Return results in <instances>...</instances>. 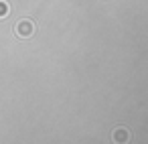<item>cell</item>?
<instances>
[{
    "mask_svg": "<svg viewBox=\"0 0 148 144\" xmlns=\"http://www.w3.org/2000/svg\"><path fill=\"white\" fill-rule=\"evenodd\" d=\"M14 33H16L21 39H29V37H33V33H35V25H33L31 21H21V23H16Z\"/></svg>",
    "mask_w": 148,
    "mask_h": 144,
    "instance_id": "obj_1",
    "label": "cell"
},
{
    "mask_svg": "<svg viewBox=\"0 0 148 144\" xmlns=\"http://www.w3.org/2000/svg\"><path fill=\"white\" fill-rule=\"evenodd\" d=\"M8 12H10V8H8V2H6V0H0V19L8 16Z\"/></svg>",
    "mask_w": 148,
    "mask_h": 144,
    "instance_id": "obj_3",
    "label": "cell"
},
{
    "mask_svg": "<svg viewBox=\"0 0 148 144\" xmlns=\"http://www.w3.org/2000/svg\"><path fill=\"white\" fill-rule=\"evenodd\" d=\"M114 140L116 142H126L128 140V132L126 130H116L114 132Z\"/></svg>",
    "mask_w": 148,
    "mask_h": 144,
    "instance_id": "obj_2",
    "label": "cell"
}]
</instances>
